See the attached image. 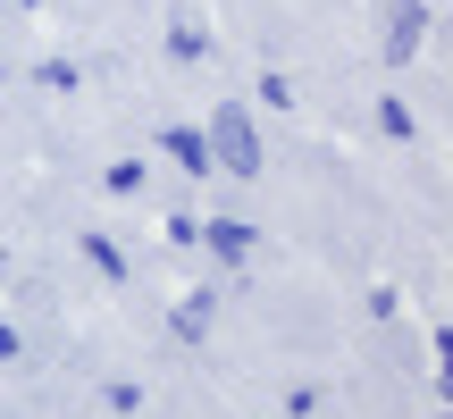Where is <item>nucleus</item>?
Masks as SVG:
<instances>
[{
    "label": "nucleus",
    "mask_w": 453,
    "mask_h": 419,
    "mask_svg": "<svg viewBox=\"0 0 453 419\" xmlns=\"http://www.w3.org/2000/svg\"><path fill=\"white\" fill-rule=\"evenodd\" d=\"M202 134H211V168H226V177H243V185L260 177V126H252L243 101H219Z\"/></svg>",
    "instance_id": "f257e3e1"
},
{
    "label": "nucleus",
    "mask_w": 453,
    "mask_h": 419,
    "mask_svg": "<svg viewBox=\"0 0 453 419\" xmlns=\"http://www.w3.org/2000/svg\"><path fill=\"white\" fill-rule=\"evenodd\" d=\"M420 34H428V0H395V17H387V67H411Z\"/></svg>",
    "instance_id": "f03ea898"
},
{
    "label": "nucleus",
    "mask_w": 453,
    "mask_h": 419,
    "mask_svg": "<svg viewBox=\"0 0 453 419\" xmlns=\"http://www.w3.org/2000/svg\"><path fill=\"white\" fill-rule=\"evenodd\" d=\"M202 252H219L226 269H243V260L260 252V235H252L243 218H202Z\"/></svg>",
    "instance_id": "7ed1b4c3"
},
{
    "label": "nucleus",
    "mask_w": 453,
    "mask_h": 419,
    "mask_svg": "<svg viewBox=\"0 0 453 419\" xmlns=\"http://www.w3.org/2000/svg\"><path fill=\"white\" fill-rule=\"evenodd\" d=\"M160 151L185 168V177H211V134H202V126H168V134H160Z\"/></svg>",
    "instance_id": "20e7f679"
},
{
    "label": "nucleus",
    "mask_w": 453,
    "mask_h": 419,
    "mask_svg": "<svg viewBox=\"0 0 453 419\" xmlns=\"http://www.w3.org/2000/svg\"><path fill=\"white\" fill-rule=\"evenodd\" d=\"M211 310H219V293H185V302L168 310V336H177V344H202V327H211Z\"/></svg>",
    "instance_id": "39448f33"
},
{
    "label": "nucleus",
    "mask_w": 453,
    "mask_h": 419,
    "mask_svg": "<svg viewBox=\"0 0 453 419\" xmlns=\"http://www.w3.org/2000/svg\"><path fill=\"white\" fill-rule=\"evenodd\" d=\"M84 260H93V269L110 277V286H127V252H118V243L101 235V226H84Z\"/></svg>",
    "instance_id": "423d86ee"
},
{
    "label": "nucleus",
    "mask_w": 453,
    "mask_h": 419,
    "mask_svg": "<svg viewBox=\"0 0 453 419\" xmlns=\"http://www.w3.org/2000/svg\"><path fill=\"white\" fill-rule=\"evenodd\" d=\"M202 50H211V34H202L194 17H177V26H168V59H177V67H202Z\"/></svg>",
    "instance_id": "0eeeda50"
},
{
    "label": "nucleus",
    "mask_w": 453,
    "mask_h": 419,
    "mask_svg": "<svg viewBox=\"0 0 453 419\" xmlns=\"http://www.w3.org/2000/svg\"><path fill=\"white\" fill-rule=\"evenodd\" d=\"M34 84H42V93H76V84H84V67H67V59H42V67H34Z\"/></svg>",
    "instance_id": "6e6552de"
},
{
    "label": "nucleus",
    "mask_w": 453,
    "mask_h": 419,
    "mask_svg": "<svg viewBox=\"0 0 453 419\" xmlns=\"http://www.w3.org/2000/svg\"><path fill=\"white\" fill-rule=\"evenodd\" d=\"M101 185H110V194H143V160H110Z\"/></svg>",
    "instance_id": "1a4fd4ad"
},
{
    "label": "nucleus",
    "mask_w": 453,
    "mask_h": 419,
    "mask_svg": "<svg viewBox=\"0 0 453 419\" xmlns=\"http://www.w3.org/2000/svg\"><path fill=\"white\" fill-rule=\"evenodd\" d=\"M378 134H395V143H411V110H403V101H378Z\"/></svg>",
    "instance_id": "9d476101"
},
{
    "label": "nucleus",
    "mask_w": 453,
    "mask_h": 419,
    "mask_svg": "<svg viewBox=\"0 0 453 419\" xmlns=\"http://www.w3.org/2000/svg\"><path fill=\"white\" fill-rule=\"evenodd\" d=\"M134 403H143V386H134V377H110V386H101V411H118V419H127Z\"/></svg>",
    "instance_id": "9b49d317"
},
{
    "label": "nucleus",
    "mask_w": 453,
    "mask_h": 419,
    "mask_svg": "<svg viewBox=\"0 0 453 419\" xmlns=\"http://www.w3.org/2000/svg\"><path fill=\"white\" fill-rule=\"evenodd\" d=\"M160 235H168V243H202V218H194V210H168Z\"/></svg>",
    "instance_id": "f8f14e48"
},
{
    "label": "nucleus",
    "mask_w": 453,
    "mask_h": 419,
    "mask_svg": "<svg viewBox=\"0 0 453 419\" xmlns=\"http://www.w3.org/2000/svg\"><path fill=\"white\" fill-rule=\"evenodd\" d=\"M395 310H403V293H395V286H370V319L395 327Z\"/></svg>",
    "instance_id": "ddd939ff"
},
{
    "label": "nucleus",
    "mask_w": 453,
    "mask_h": 419,
    "mask_svg": "<svg viewBox=\"0 0 453 419\" xmlns=\"http://www.w3.org/2000/svg\"><path fill=\"white\" fill-rule=\"evenodd\" d=\"M319 403H327L319 386H294V394H286V419H319Z\"/></svg>",
    "instance_id": "4468645a"
},
{
    "label": "nucleus",
    "mask_w": 453,
    "mask_h": 419,
    "mask_svg": "<svg viewBox=\"0 0 453 419\" xmlns=\"http://www.w3.org/2000/svg\"><path fill=\"white\" fill-rule=\"evenodd\" d=\"M17 9H34V0H17Z\"/></svg>",
    "instance_id": "2eb2a0df"
}]
</instances>
